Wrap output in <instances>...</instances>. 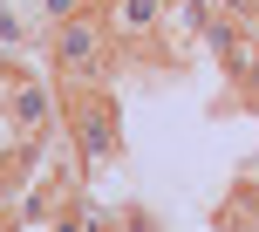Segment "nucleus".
Masks as SVG:
<instances>
[{
    "instance_id": "obj_1",
    "label": "nucleus",
    "mask_w": 259,
    "mask_h": 232,
    "mask_svg": "<svg viewBox=\"0 0 259 232\" xmlns=\"http://www.w3.org/2000/svg\"><path fill=\"white\" fill-rule=\"evenodd\" d=\"M48 55H55V82H62V89H109L123 48L103 27V7H89V14H75V21L48 27Z\"/></svg>"
},
{
    "instance_id": "obj_2",
    "label": "nucleus",
    "mask_w": 259,
    "mask_h": 232,
    "mask_svg": "<svg viewBox=\"0 0 259 232\" xmlns=\"http://www.w3.org/2000/svg\"><path fill=\"white\" fill-rule=\"evenodd\" d=\"M62 130H68V143H75V157L89 171L123 157V116H116L109 89H62Z\"/></svg>"
},
{
    "instance_id": "obj_3",
    "label": "nucleus",
    "mask_w": 259,
    "mask_h": 232,
    "mask_svg": "<svg viewBox=\"0 0 259 232\" xmlns=\"http://www.w3.org/2000/svg\"><path fill=\"white\" fill-rule=\"evenodd\" d=\"M7 123L21 137H55L62 130V82H34L14 62V89H7Z\"/></svg>"
},
{
    "instance_id": "obj_4",
    "label": "nucleus",
    "mask_w": 259,
    "mask_h": 232,
    "mask_svg": "<svg viewBox=\"0 0 259 232\" xmlns=\"http://www.w3.org/2000/svg\"><path fill=\"white\" fill-rule=\"evenodd\" d=\"M164 21H170V0H103V27L116 34V48H143Z\"/></svg>"
},
{
    "instance_id": "obj_5",
    "label": "nucleus",
    "mask_w": 259,
    "mask_h": 232,
    "mask_svg": "<svg viewBox=\"0 0 259 232\" xmlns=\"http://www.w3.org/2000/svg\"><path fill=\"white\" fill-rule=\"evenodd\" d=\"M96 0H41V21L48 27H62V21H75V14H89Z\"/></svg>"
},
{
    "instance_id": "obj_6",
    "label": "nucleus",
    "mask_w": 259,
    "mask_h": 232,
    "mask_svg": "<svg viewBox=\"0 0 259 232\" xmlns=\"http://www.w3.org/2000/svg\"><path fill=\"white\" fill-rule=\"evenodd\" d=\"M116 232H164V225H157V212H143V205H123V212H116Z\"/></svg>"
}]
</instances>
